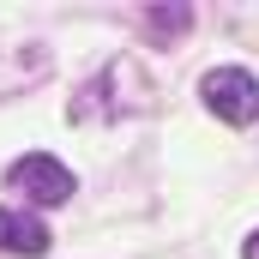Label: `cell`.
<instances>
[{
	"instance_id": "1",
	"label": "cell",
	"mask_w": 259,
	"mask_h": 259,
	"mask_svg": "<svg viewBox=\"0 0 259 259\" xmlns=\"http://www.w3.org/2000/svg\"><path fill=\"white\" fill-rule=\"evenodd\" d=\"M199 97L223 127H253L259 121V78L247 66H211L199 78Z\"/></svg>"
},
{
	"instance_id": "2",
	"label": "cell",
	"mask_w": 259,
	"mask_h": 259,
	"mask_svg": "<svg viewBox=\"0 0 259 259\" xmlns=\"http://www.w3.org/2000/svg\"><path fill=\"white\" fill-rule=\"evenodd\" d=\"M6 181L24 199H36V205H66L72 199V169H66L61 157H49V151H24Z\"/></svg>"
},
{
	"instance_id": "3",
	"label": "cell",
	"mask_w": 259,
	"mask_h": 259,
	"mask_svg": "<svg viewBox=\"0 0 259 259\" xmlns=\"http://www.w3.org/2000/svg\"><path fill=\"white\" fill-rule=\"evenodd\" d=\"M0 247H6V253H24V259H42L49 253V223H42V217L0 211Z\"/></svg>"
},
{
	"instance_id": "4",
	"label": "cell",
	"mask_w": 259,
	"mask_h": 259,
	"mask_svg": "<svg viewBox=\"0 0 259 259\" xmlns=\"http://www.w3.org/2000/svg\"><path fill=\"white\" fill-rule=\"evenodd\" d=\"M241 259H259V229L247 235V241H241Z\"/></svg>"
}]
</instances>
